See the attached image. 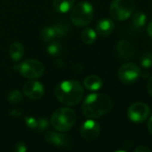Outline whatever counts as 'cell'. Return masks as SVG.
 <instances>
[{"label": "cell", "mask_w": 152, "mask_h": 152, "mask_svg": "<svg viewBox=\"0 0 152 152\" xmlns=\"http://www.w3.org/2000/svg\"><path fill=\"white\" fill-rule=\"evenodd\" d=\"M9 55L14 61H19L24 54V47L20 42H13L9 46Z\"/></svg>", "instance_id": "cell-15"}, {"label": "cell", "mask_w": 152, "mask_h": 152, "mask_svg": "<svg viewBox=\"0 0 152 152\" xmlns=\"http://www.w3.org/2000/svg\"><path fill=\"white\" fill-rule=\"evenodd\" d=\"M75 0H54V10L59 13H65L73 8Z\"/></svg>", "instance_id": "cell-16"}, {"label": "cell", "mask_w": 152, "mask_h": 152, "mask_svg": "<svg viewBox=\"0 0 152 152\" xmlns=\"http://www.w3.org/2000/svg\"><path fill=\"white\" fill-rule=\"evenodd\" d=\"M47 127H48V122L46 118H38V125H37V128H36L35 132H39V133L43 132Z\"/></svg>", "instance_id": "cell-25"}, {"label": "cell", "mask_w": 152, "mask_h": 152, "mask_svg": "<svg viewBox=\"0 0 152 152\" xmlns=\"http://www.w3.org/2000/svg\"><path fill=\"white\" fill-rule=\"evenodd\" d=\"M27 151H28L27 146L23 142H17L13 148V152H26Z\"/></svg>", "instance_id": "cell-26"}, {"label": "cell", "mask_w": 152, "mask_h": 152, "mask_svg": "<svg viewBox=\"0 0 152 152\" xmlns=\"http://www.w3.org/2000/svg\"><path fill=\"white\" fill-rule=\"evenodd\" d=\"M113 107L112 100L105 94H90L83 101L82 110L85 117L98 118L108 113Z\"/></svg>", "instance_id": "cell-1"}, {"label": "cell", "mask_w": 152, "mask_h": 152, "mask_svg": "<svg viewBox=\"0 0 152 152\" xmlns=\"http://www.w3.org/2000/svg\"><path fill=\"white\" fill-rule=\"evenodd\" d=\"M81 38L82 42L86 45H91L96 41L97 32L91 28H87L83 29L81 33Z\"/></svg>", "instance_id": "cell-19"}, {"label": "cell", "mask_w": 152, "mask_h": 152, "mask_svg": "<svg viewBox=\"0 0 152 152\" xmlns=\"http://www.w3.org/2000/svg\"><path fill=\"white\" fill-rule=\"evenodd\" d=\"M23 98V94L19 90H13L8 94L7 100L11 103H19Z\"/></svg>", "instance_id": "cell-22"}, {"label": "cell", "mask_w": 152, "mask_h": 152, "mask_svg": "<svg viewBox=\"0 0 152 152\" xmlns=\"http://www.w3.org/2000/svg\"><path fill=\"white\" fill-rule=\"evenodd\" d=\"M116 53L122 59L131 60L134 56L135 49L129 41L120 40L116 45Z\"/></svg>", "instance_id": "cell-12"}, {"label": "cell", "mask_w": 152, "mask_h": 152, "mask_svg": "<svg viewBox=\"0 0 152 152\" xmlns=\"http://www.w3.org/2000/svg\"><path fill=\"white\" fill-rule=\"evenodd\" d=\"M44 139L47 143L56 148L72 149L73 147V141L68 135L59 134L54 131L46 132L44 134Z\"/></svg>", "instance_id": "cell-9"}, {"label": "cell", "mask_w": 152, "mask_h": 152, "mask_svg": "<svg viewBox=\"0 0 152 152\" xmlns=\"http://www.w3.org/2000/svg\"><path fill=\"white\" fill-rule=\"evenodd\" d=\"M150 107L141 102H137L133 103L127 110L128 118L133 123H141L145 121L150 116Z\"/></svg>", "instance_id": "cell-8"}, {"label": "cell", "mask_w": 152, "mask_h": 152, "mask_svg": "<svg viewBox=\"0 0 152 152\" xmlns=\"http://www.w3.org/2000/svg\"><path fill=\"white\" fill-rule=\"evenodd\" d=\"M62 51L61 44L57 41H51V43L47 46V52L49 55L56 56L58 55Z\"/></svg>", "instance_id": "cell-20"}, {"label": "cell", "mask_w": 152, "mask_h": 152, "mask_svg": "<svg viewBox=\"0 0 152 152\" xmlns=\"http://www.w3.org/2000/svg\"><path fill=\"white\" fill-rule=\"evenodd\" d=\"M100 134V126L99 124L93 120V118L88 119L82 123L80 128L81 136L89 142L96 140Z\"/></svg>", "instance_id": "cell-10"}, {"label": "cell", "mask_w": 152, "mask_h": 152, "mask_svg": "<svg viewBox=\"0 0 152 152\" xmlns=\"http://www.w3.org/2000/svg\"><path fill=\"white\" fill-rule=\"evenodd\" d=\"M39 37H40V39L42 41L51 42L57 37V35H56V32L54 27L48 26V27H45L44 28L41 29Z\"/></svg>", "instance_id": "cell-18"}, {"label": "cell", "mask_w": 152, "mask_h": 152, "mask_svg": "<svg viewBox=\"0 0 152 152\" xmlns=\"http://www.w3.org/2000/svg\"><path fill=\"white\" fill-rule=\"evenodd\" d=\"M135 152H151V150L144 145H142V146H139L137 147L135 150H134Z\"/></svg>", "instance_id": "cell-27"}, {"label": "cell", "mask_w": 152, "mask_h": 152, "mask_svg": "<svg viewBox=\"0 0 152 152\" xmlns=\"http://www.w3.org/2000/svg\"><path fill=\"white\" fill-rule=\"evenodd\" d=\"M76 121V114L70 108H61L56 110L50 119L51 126L60 132L70 130Z\"/></svg>", "instance_id": "cell-3"}, {"label": "cell", "mask_w": 152, "mask_h": 152, "mask_svg": "<svg viewBox=\"0 0 152 152\" xmlns=\"http://www.w3.org/2000/svg\"><path fill=\"white\" fill-rule=\"evenodd\" d=\"M45 93V89L43 85L34 79L28 81L23 86V94L31 100H39L40 99Z\"/></svg>", "instance_id": "cell-11"}, {"label": "cell", "mask_w": 152, "mask_h": 152, "mask_svg": "<svg viewBox=\"0 0 152 152\" xmlns=\"http://www.w3.org/2000/svg\"><path fill=\"white\" fill-rule=\"evenodd\" d=\"M93 5L87 1H82L73 7L71 12V20L77 27L87 26L93 18Z\"/></svg>", "instance_id": "cell-4"}, {"label": "cell", "mask_w": 152, "mask_h": 152, "mask_svg": "<svg viewBox=\"0 0 152 152\" xmlns=\"http://www.w3.org/2000/svg\"><path fill=\"white\" fill-rule=\"evenodd\" d=\"M24 121H25L26 126L30 129H31L33 131L36 130L37 125H38V118H35L33 117H25L24 118Z\"/></svg>", "instance_id": "cell-24"}, {"label": "cell", "mask_w": 152, "mask_h": 152, "mask_svg": "<svg viewBox=\"0 0 152 152\" xmlns=\"http://www.w3.org/2000/svg\"><path fill=\"white\" fill-rule=\"evenodd\" d=\"M22 114V111L20 110H18V109H17V110H12V111L10 112V115H11L12 117H15V118L21 117Z\"/></svg>", "instance_id": "cell-28"}, {"label": "cell", "mask_w": 152, "mask_h": 152, "mask_svg": "<svg viewBox=\"0 0 152 152\" xmlns=\"http://www.w3.org/2000/svg\"><path fill=\"white\" fill-rule=\"evenodd\" d=\"M148 129H149V132L151 133V134L152 135V116L149 118V121H148Z\"/></svg>", "instance_id": "cell-30"}, {"label": "cell", "mask_w": 152, "mask_h": 152, "mask_svg": "<svg viewBox=\"0 0 152 152\" xmlns=\"http://www.w3.org/2000/svg\"><path fill=\"white\" fill-rule=\"evenodd\" d=\"M147 32H148V35L152 38V20L150 22V24H149V26H148Z\"/></svg>", "instance_id": "cell-31"}, {"label": "cell", "mask_w": 152, "mask_h": 152, "mask_svg": "<svg viewBox=\"0 0 152 152\" xmlns=\"http://www.w3.org/2000/svg\"><path fill=\"white\" fill-rule=\"evenodd\" d=\"M140 64L144 69H150L152 67V53L145 52L140 58Z\"/></svg>", "instance_id": "cell-21"}, {"label": "cell", "mask_w": 152, "mask_h": 152, "mask_svg": "<svg viewBox=\"0 0 152 152\" xmlns=\"http://www.w3.org/2000/svg\"><path fill=\"white\" fill-rule=\"evenodd\" d=\"M135 9L133 0H113L110 4L109 12L112 19L124 21L130 18Z\"/></svg>", "instance_id": "cell-5"}, {"label": "cell", "mask_w": 152, "mask_h": 152, "mask_svg": "<svg viewBox=\"0 0 152 152\" xmlns=\"http://www.w3.org/2000/svg\"><path fill=\"white\" fill-rule=\"evenodd\" d=\"M102 85L101 78L96 75H90L83 80V86L89 91H99L102 87Z\"/></svg>", "instance_id": "cell-14"}, {"label": "cell", "mask_w": 152, "mask_h": 152, "mask_svg": "<svg viewBox=\"0 0 152 152\" xmlns=\"http://www.w3.org/2000/svg\"><path fill=\"white\" fill-rule=\"evenodd\" d=\"M147 90L149 92V94H151V96L152 97V76L150 77L148 84H147Z\"/></svg>", "instance_id": "cell-29"}, {"label": "cell", "mask_w": 152, "mask_h": 152, "mask_svg": "<svg viewBox=\"0 0 152 152\" xmlns=\"http://www.w3.org/2000/svg\"><path fill=\"white\" fill-rule=\"evenodd\" d=\"M115 28V24L112 20L108 18H103L99 20L96 25V32L101 37H107L112 34Z\"/></svg>", "instance_id": "cell-13"}, {"label": "cell", "mask_w": 152, "mask_h": 152, "mask_svg": "<svg viewBox=\"0 0 152 152\" xmlns=\"http://www.w3.org/2000/svg\"><path fill=\"white\" fill-rule=\"evenodd\" d=\"M83 87L76 80H65L59 83L55 89L56 99L66 106H75L83 97Z\"/></svg>", "instance_id": "cell-2"}, {"label": "cell", "mask_w": 152, "mask_h": 152, "mask_svg": "<svg viewBox=\"0 0 152 152\" xmlns=\"http://www.w3.org/2000/svg\"><path fill=\"white\" fill-rule=\"evenodd\" d=\"M131 17H132V24H133V26L135 27V28H143L146 25L147 20H148L147 15L145 14V12H143L142 11L135 12L134 13L132 14Z\"/></svg>", "instance_id": "cell-17"}, {"label": "cell", "mask_w": 152, "mask_h": 152, "mask_svg": "<svg viewBox=\"0 0 152 152\" xmlns=\"http://www.w3.org/2000/svg\"><path fill=\"white\" fill-rule=\"evenodd\" d=\"M142 76L141 69L138 65L133 62L123 64L118 70V77L124 84L131 85L135 83Z\"/></svg>", "instance_id": "cell-7"}, {"label": "cell", "mask_w": 152, "mask_h": 152, "mask_svg": "<svg viewBox=\"0 0 152 152\" xmlns=\"http://www.w3.org/2000/svg\"><path fill=\"white\" fill-rule=\"evenodd\" d=\"M22 77L28 79H37L44 74V66L34 59H28L18 65L13 66Z\"/></svg>", "instance_id": "cell-6"}, {"label": "cell", "mask_w": 152, "mask_h": 152, "mask_svg": "<svg viewBox=\"0 0 152 152\" xmlns=\"http://www.w3.org/2000/svg\"><path fill=\"white\" fill-rule=\"evenodd\" d=\"M56 32V35H57V37H63L65 35L67 34L68 30H69V28L67 26L66 23H64V22H59V23H56V25L53 26Z\"/></svg>", "instance_id": "cell-23"}]
</instances>
